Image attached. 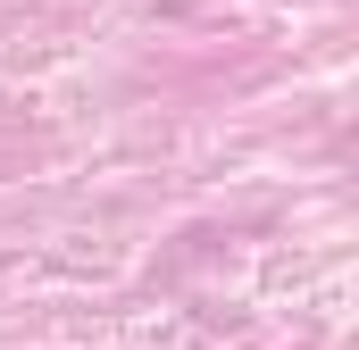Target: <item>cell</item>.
I'll return each mask as SVG.
<instances>
[]
</instances>
